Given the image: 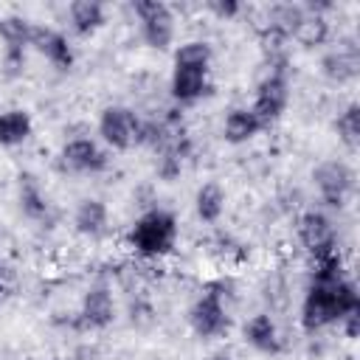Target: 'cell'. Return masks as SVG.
I'll use <instances>...</instances> for the list:
<instances>
[{
	"label": "cell",
	"mask_w": 360,
	"mask_h": 360,
	"mask_svg": "<svg viewBox=\"0 0 360 360\" xmlns=\"http://www.w3.org/2000/svg\"><path fill=\"white\" fill-rule=\"evenodd\" d=\"M354 309H360V298L352 281L340 278L332 284H312L301 307V323L304 329L315 332L332 321H340Z\"/></svg>",
	"instance_id": "1"
},
{
	"label": "cell",
	"mask_w": 360,
	"mask_h": 360,
	"mask_svg": "<svg viewBox=\"0 0 360 360\" xmlns=\"http://www.w3.org/2000/svg\"><path fill=\"white\" fill-rule=\"evenodd\" d=\"M174 236H177L174 217L166 211H149L135 222L129 242L143 256H163L174 248Z\"/></svg>",
	"instance_id": "2"
},
{
	"label": "cell",
	"mask_w": 360,
	"mask_h": 360,
	"mask_svg": "<svg viewBox=\"0 0 360 360\" xmlns=\"http://www.w3.org/2000/svg\"><path fill=\"white\" fill-rule=\"evenodd\" d=\"M188 318H191V326H194L197 335H202V338L222 335L228 329V315H225V307H222V292L217 287L202 292L197 298V304L191 307Z\"/></svg>",
	"instance_id": "3"
},
{
	"label": "cell",
	"mask_w": 360,
	"mask_h": 360,
	"mask_svg": "<svg viewBox=\"0 0 360 360\" xmlns=\"http://www.w3.org/2000/svg\"><path fill=\"white\" fill-rule=\"evenodd\" d=\"M135 11H138V17L143 22V39L152 48H166L172 42V34H174L172 11L158 0H138Z\"/></svg>",
	"instance_id": "4"
},
{
	"label": "cell",
	"mask_w": 360,
	"mask_h": 360,
	"mask_svg": "<svg viewBox=\"0 0 360 360\" xmlns=\"http://www.w3.org/2000/svg\"><path fill=\"white\" fill-rule=\"evenodd\" d=\"M138 118L127 107H107L98 121L101 138L115 149H129L138 141Z\"/></svg>",
	"instance_id": "5"
},
{
	"label": "cell",
	"mask_w": 360,
	"mask_h": 360,
	"mask_svg": "<svg viewBox=\"0 0 360 360\" xmlns=\"http://www.w3.org/2000/svg\"><path fill=\"white\" fill-rule=\"evenodd\" d=\"M287 107V79H284V73H270L262 84H259V93H256V101H253V115L262 121V127L264 124H270V121H276L278 115H281V110Z\"/></svg>",
	"instance_id": "6"
},
{
	"label": "cell",
	"mask_w": 360,
	"mask_h": 360,
	"mask_svg": "<svg viewBox=\"0 0 360 360\" xmlns=\"http://www.w3.org/2000/svg\"><path fill=\"white\" fill-rule=\"evenodd\" d=\"M315 183H318L323 200H326L329 205L340 208V205L346 202V194L352 191V172H349L343 163L329 160V163H323V166L315 169Z\"/></svg>",
	"instance_id": "7"
},
{
	"label": "cell",
	"mask_w": 360,
	"mask_h": 360,
	"mask_svg": "<svg viewBox=\"0 0 360 360\" xmlns=\"http://www.w3.org/2000/svg\"><path fill=\"white\" fill-rule=\"evenodd\" d=\"M28 45H34L39 53H45V59H51L56 68H70L73 65V51L68 45V39L51 28L42 25H31V37Z\"/></svg>",
	"instance_id": "8"
},
{
	"label": "cell",
	"mask_w": 360,
	"mask_h": 360,
	"mask_svg": "<svg viewBox=\"0 0 360 360\" xmlns=\"http://www.w3.org/2000/svg\"><path fill=\"white\" fill-rule=\"evenodd\" d=\"M298 233H301V242L304 248L315 256V253H323L329 248H335V233H332V225L323 214L318 211H309L301 217V225H298Z\"/></svg>",
	"instance_id": "9"
},
{
	"label": "cell",
	"mask_w": 360,
	"mask_h": 360,
	"mask_svg": "<svg viewBox=\"0 0 360 360\" xmlns=\"http://www.w3.org/2000/svg\"><path fill=\"white\" fill-rule=\"evenodd\" d=\"M62 160H65V166L73 169V172H98V169L107 166L104 152H101L93 141H87V138L70 141V143L62 149Z\"/></svg>",
	"instance_id": "10"
},
{
	"label": "cell",
	"mask_w": 360,
	"mask_h": 360,
	"mask_svg": "<svg viewBox=\"0 0 360 360\" xmlns=\"http://www.w3.org/2000/svg\"><path fill=\"white\" fill-rule=\"evenodd\" d=\"M115 315V307H112V295L104 290V287H96L84 295L82 301V312H79V321L82 326L87 329H104Z\"/></svg>",
	"instance_id": "11"
},
{
	"label": "cell",
	"mask_w": 360,
	"mask_h": 360,
	"mask_svg": "<svg viewBox=\"0 0 360 360\" xmlns=\"http://www.w3.org/2000/svg\"><path fill=\"white\" fill-rule=\"evenodd\" d=\"M205 73L208 68H191V65H174L172 76V93L177 101H194L205 90Z\"/></svg>",
	"instance_id": "12"
},
{
	"label": "cell",
	"mask_w": 360,
	"mask_h": 360,
	"mask_svg": "<svg viewBox=\"0 0 360 360\" xmlns=\"http://www.w3.org/2000/svg\"><path fill=\"white\" fill-rule=\"evenodd\" d=\"M357 68H360V53H357L354 45H343V48H338L335 53H329L323 59L326 76H332L338 82H346V79L357 76Z\"/></svg>",
	"instance_id": "13"
},
{
	"label": "cell",
	"mask_w": 360,
	"mask_h": 360,
	"mask_svg": "<svg viewBox=\"0 0 360 360\" xmlns=\"http://www.w3.org/2000/svg\"><path fill=\"white\" fill-rule=\"evenodd\" d=\"M245 338L259 352H278V335H276V323L270 321V315H253L245 323Z\"/></svg>",
	"instance_id": "14"
},
{
	"label": "cell",
	"mask_w": 360,
	"mask_h": 360,
	"mask_svg": "<svg viewBox=\"0 0 360 360\" xmlns=\"http://www.w3.org/2000/svg\"><path fill=\"white\" fill-rule=\"evenodd\" d=\"M31 135V115L25 110H8L0 115V143L17 146Z\"/></svg>",
	"instance_id": "15"
},
{
	"label": "cell",
	"mask_w": 360,
	"mask_h": 360,
	"mask_svg": "<svg viewBox=\"0 0 360 360\" xmlns=\"http://www.w3.org/2000/svg\"><path fill=\"white\" fill-rule=\"evenodd\" d=\"M262 129V121L250 110H231L225 118V138L231 143H245Z\"/></svg>",
	"instance_id": "16"
},
{
	"label": "cell",
	"mask_w": 360,
	"mask_h": 360,
	"mask_svg": "<svg viewBox=\"0 0 360 360\" xmlns=\"http://www.w3.org/2000/svg\"><path fill=\"white\" fill-rule=\"evenodd\" d=\"M70 20L79 34H93L104 22V8L96 0H76L70 3Z\"/></svg>",
	"instance_id": "17"
},
{
	"label": "cell",
	"mask_w": 360,
	"mask_h": 360,
	"mask_svg": "<svg viewBox=\"0 0 360 360\" xmlns=\"http://www.w3.org/2000/svg\"><path fill=\"white\" fill-rule=\"evenodd\" d=\"M107 225V208L98 200H84L76 211V228L87 236H98Z\"/></svg>",
	"instance_id": "18"
},
{
	"label": "cell",
	"mask_w": 360,
	"mask_h": 360,
	"mask_svg": "<svg viewBox=\"0 0 360 360\" xmlns=\"http://www.w3.org/2000/svg\"><path fill=\"white\" fill-rule=\"evenodd\" d=\"M222 208H225V194H222V188H219L217 183H205V186L197 191V214H200V219L214 222V219H219Z\"/></svg>",
	"instance_id": "19"
},
{
	"label": "cell",
	"mask_w": 360,
	"mask_h": 360,
	"mask_svg": "<svg viewBox=\"0 0 360 360\" xmlns=\"http://www.w3.org/2000/svg\"><path fill=\"white\" fill-rule=\"evenodd\" d=\"M326 34H329V28H326V20H323L321 14L304 17V20L295 25V31H292V37H295L301 45H307V48L321 45V42L326 39Z\"/></svg>",
	"instance_id": "20"
},
{
	"label": "cell",
	"mask_w": 360,
	"mask_h": 360,
	"mask_svg": "<svg viewBox=\"0 0 360 360\" xmlns=\"http://www.w3.org/2000/svg\"><path fill=\"white\" fill-rule=\"evenodd\" d=\"M0 37L8 42V51H22L31 37V22H25L22 17H6L0 20Z\"/></svg>",
	"instance_id": "21"
},
{
	"label": "cell",
	"mask_w": 360,
	"mask_h": 360,
	"mask_svg": "<svg viewBox=\"0 0 360 360\" xmlns=\"http://www.w3.org/2000/svg\"><path fill=\"white\" fill-rule=\"evenodd\" d=\"M211 62V48L208 42H186L174 53V65H191V68H208Z\"/></svg>",
	"instance_id": "22"
},
{
	"label": "cell",
	"mask_w": 360,
	"mask_h": 360,
	"mask_svg": "<svg viewBox=\"0 0 360 360\" xmlns=\"http://www.w3.org/2000/svg\"><path fill=\"white\" fill-rule=\"evenodd\" d=\"M20 202H22V211L28 217H42L48 211V202H45V197L39 194V188L31 177H25L22 186H20Z\"/></svg>",
	"instance_id": "23"
},
{
	"label": "cell",
	"mask_w": 360,
	"mask_h": 360,
	"mask_svg": "<svg viewBox=\"0 0 360 360\" xmlns=\"http://www.w3.org/2000/svg\"><path fill=\"white\" fill-rule=\"evenodd\" d=\"M338 132L349 146H357L360 141V107L357 104H349L346 112L338 118Z\"/></svg>",
	"instance_id": "24"
},
{
	"label": "cell",
	"mask_w": 360,
	"mask_h": 360,
	"mask_svg": "<svg viewBox=\"0 0 360 360\" xmlns=\"http://www.w3.org/2000/svg\"><path fill=\"white\" fill-rule=\"evenodd\" d=\"M340 321L346 323V335H349V338H357V332H360V309H354V312L343 315Z\"/></svg>",
	"instance_id": "25"
},
{
	"label": "cell",
	"mask_w": 360,
	"mask_h": 360,
	"mask_svg": "<svg viewBox=\"0 0 360 360\" xmlns=\"http://www.w3.org/2000/svg\"><path fill=\"white\" fill-rule=\"evenodd\" d=\"M211 11H217L219 17H233L239 11V3L233 0H225V3H211Z\"/></svg>",
	"instance_id": "26"
},
{
	"label": "cell",
	"mask_w": 360,
	"mask_h": 360,
	"mask_svg": "<svg viewBox=\"0 0 360 360\" xmlns=\"http://www.w3.org/2000/svg\"><path fill=\"white\" fill-rule=\"evenodd\" d=\"M11 281H14V273H11V270H8V267L0 262V298H3V295L11 290Z\"/></svg>",
	"instance_id": "27"
},
{
	"label": "cell",
	"mask_w": 360,
	"mask_h": 360,
	"mask_svg": "<svg viewBox=\"0 0 360 360\" xmlns=\"http://www.w3.org/2000/svg\"><path fill=\"white\" fill-rule=\"evenodd\" d=\"M208 360H233V357H231L228 352H217V354H211Z\"/></svg>",
	"instance_id": "28"
}]
</instances>
